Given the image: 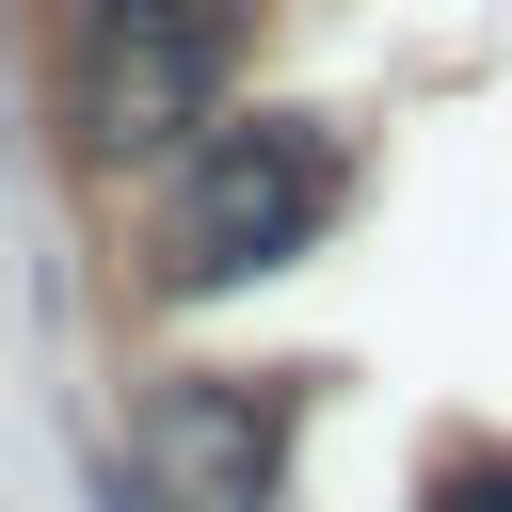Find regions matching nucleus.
<instances>
[{"label":"nucleus","mask_w":512,"mask_h":512,"mask_svg":"<svg viewBox=\"0 0 512 512\" xmlns=\"http://www.w3.org/2000/svg\"><path fill=\"white\" fill-rule=\"evenodd\" d=\"M336 208H352V144L320 112H208L176 144V192H160V288L176 304H224V288L320 256Z\"/></svg>","instance_id":"1"},{"label":"nucleus","mask_w":512,"mask_h":512,"mask_svg":"<svg viewBox=\"0 0 512 512\" xmlns=\"http://www.w3.org/2000/svg\"><path fill=\"white\" fill-rule=\"evenodd\" d=\"M240 80V0H112L80 16V144L96 160H176Z\"/></svg>","instance_id":"2"},{"label":"nucleus","mask_w":512,"mask_h":512,"mask_svg":"<svg viewBox=\"0 0 512 512\" xmlns=\"http://www.w3.org/2000/svg\"><path fill=\"white\" fill-rule=\"evenodd\" d=\"M288 480V384L240 368H176L128 416V512H272Z\"/></svg>","instance_id":"3"},{"label":"nucleus","mask_w":512,"mask_h":512,"mask_svg":"<svg viewBox=\"0 0 512 512\" xmlns=\"http://www.w3.org/2000/svg\"><path fill=\"white\" fill-rule=\"evenodd\" d=\"M432 512H512V464H448V480H432Z\"/></svg>","instance_id":"4"},{"label":"nucleus","mask_w":512,"mask_h":512,"mask_svg":"<svg viewBox=\"0 0 512 512\" xmlns=\"http://www.w3.org/2000/svg\"><path fill=\"white\" fill-rule=\"evenodd\" d=\"M64 16H112V0H64Z\"/></svg>","instance_id":"5"}]
</instances>
